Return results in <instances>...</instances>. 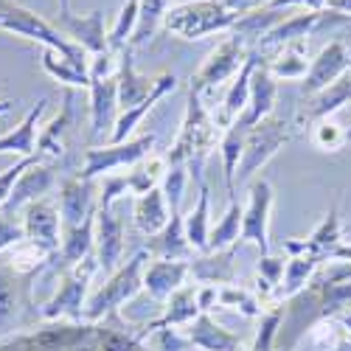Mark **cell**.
<instances>
[{
	"label": "cell",
	"mask_w": 351,
	"mask_h": 351,
	"mask_svg": "<svg viewBox=\"0 0 351 351\" xmlns=\"http://www.w3.org/2000/svg\"><path fill=\"white\" fill-rule=\"evenodd\" d=\"M276 351H292V348H276Z\"/></svg>",
	"instance_id": "58"
},
{
	"label": "cell",
	"mask_w": 351,
	"mask_h": 351,
	"mask_svg": "<svg viewBox=\"0 0 351 351\" xmlns=\"http://www.w3.org/2000/svg\"><path fill=\"white\" fill-rule=\"evenodd\" d=\"M267 71L281 82H298L306 76L312 60H309V40H292L287 45L278 48V53L270 62H265Z\"/></svg>",
	"instance_id": "34"
},
{
	"label": "cell",
	"mask_w": 351,
	"mask_h": 351,
	"mask_svg": "<svg viewBox=\"0 0 351 351\" xmlns=\"http://www.w3.org/2000/svg\"><path fill=\"white\" fill-rule=\"evenodd\" d=\"M34 163H37V158H20L14 166H9L6 171H0V208L6 206V199H9L12 189H14V183L20 180V174H23L28 166H34Z\"/></svg>",
	"instance_id": "50"
},
{
	"label": "cell",
	"mask_w": 351,
	"mask_h": 351,
	"mask_svg": "<svg viewBox=\"0 0 351 351\" xmlns=\"http://www.w3.org/2000/svg\"><path fill=\"white\" fill-rule=\"evenodd\" d=\"M115 79H119V110H132L141 101L149 99V93L155 90V79L143 76L135 71L132 62V48L127 45L124 51H119V71H115Z\"/></svg>",
	"instance_id": "25"
},
{
	"label": "cell",
	"mask_w": 351,
	"mask_h": 351,
	"mask_svg": "<svg viewBox=\"0 0 351 351\" xmlns=\"http://www.w3.org/2000/svg\"><path fill=\"white\" fill-rule=\"evenodd\" d=\"M335 351H351V332L340 326V340L335 343Z\"/></svg>",
	"instance_id": "55"
},
{
	"label": "cell",
	"mask_w": 351,
	"mask_h": 351,
	"mask_svg": "<svg viewBox=\"0 0 351 351\" xmlns=\"http://www.w3.org/2000/svg\"><path fill=\"white\" fill-rule=\"evenodd\" d=\"M169 9H171V0H141V17H138V28H135V37H132L130 48L143 45L149 40L158 32V25L163 23Z\"/></svg>",
	"instance_id": "45"
},
{
	"label": "cell",
	"mask_w": 351,
	"mask_h": 351,
	"mask_svg": "<svg viewBox=\"0 0 351 351\" xmlns=\"http://www.w3.org/2000/svg\"><path fill=\"white\" fill-rule=\"evenodd\" d=\"M40 68L65 87H90V71L76 65L73 60H68L65 53L53 51V48H43L40 51Z\"/></svg>",
	"instance_id": "36"
},
{
	"label": "cell",
	"mask_w": 351,
	"mask_h": 351,
	"mask_svg": "<svg viewBox=\"0 0 351 351\" xmlns=\"http://www.w3.org/2000/svg\"><path fill=\"white\" fill-rule=\"evenodd\" d=\"M0 351H101V324L45 320V326L3 337Z\"/></svg>",
	"instance_id": "2"
},
{
	"label": "cell",
	"mask_w": 351,
	"mask_h": 351,
	"mask_svg": "<svg viewBox=\"0 0 351 351\" xmlns=\"http://www.w3.org/2000/svg\"><path fill=\"white\" fill-rule=\"evenodd\" d=\"M138 17H141V0H124V6L115 17L110 34H107V43H110V51L119 53L124 51L132 37H135V28H138Z\"/></svg>",
	"instance_id": "42"
},
{
	"label": "cell",
	"mask_w": 351,
	"mask_h": 351,
	"mask_svg": "<svg viewBox=\"0 0 351 351\" xmlns=\"http://www.w3.org/2000/svg\"><path fill=\"white\" fill-rule=\"evenodd\" d=\"M245 135H247L245 127L230 124L222 132V141H219V155H222V171H225L228 199L237 194V169H239V160H242V152H245Z\"/></svg>",
	"instance_id": "39"
},
{
	"label": "cell",
	"mask_w": 351,
	"mask_h": 351,
	"mask_svg": "<svg viewBox=\"0 0 351 351\" xmlns=\"http://www.w3.org/2000/svg\"><path fill=\"white\" fill-rule=\"evenodd\" d=\"M155 149V135H138L130 138L124 143H107V146H90L84 152V166L79 171V178L84 180H96V178H107L115 174L119 169H130L138 160H143L146 155H152Z\"/></svg>",
	"instance_id": "9"
},
{
	"label": "cell",
	"mask_w": 351,
	"mask_h": 351,
	"mask_svg": "<svg viewBox=\"0 0 351 351\" xmlns=\"http://www.w3.org/2000/svg\"><path fill=\"white\" fill-rule=\"evenodd\" d=\"M96 261L107 273H115L124 261V225L107 206H96Z\"/></svg>",
	"instance_id": "17"
},
{
	"label": "cell",
	"mask_w": 351,
	"mask_h": 351,
	"mask_svg": "<svg viewBox=\"0 0 351 351\" xmlns=\"http://www.w3.org/2000/svg\"><path fill=\"white\" fill-rule=\"evenodd\" d=\"M138 351H143V348H138Z\"/></svg>",
	"instance_id": "59"
},
{
	"label": "cell",
	"mask_w": 351,
	"mask_h": 351,
	"mask_svg": "<svg viewBox=\"0 0 351 351\" xmlns=\"http://www.w3.org/2000/svg\"><path fill=\"white\" fill-rule=\"evenodd\" d=\"M71 121H73V99H71V93H65L62 110L40 130V138H37V160L40 163L60 160L65 155V135L71 130Z\"/></svg>",
	"instance_id": "29"
},
{
	"label": "cell",
	"mask_w": 351,
	"mask_h": 351,
	"mask_svg": "<svg viewBox=\"0 0 351 351\" xmlns=\"http://www.w3.org/2000/svg\"><path fill=\"white\" fill-rule=\"evenodd\" d=\"M93 247H96V214L76 228H62V245L53 258H60V267L65 273L87 256H93Z\"/></svg>",
	"instance_id": "30"
},
{
	"label": "cell",
	"mask_w": 351,
	"mask_h": 351,
	"mask_svg": "<svg viewBox=\"0 0 351 351\" xmlns=\"http://www.w3.org/2000/svg\"><path fill=\"white\" fill-rule=\"evenodd\" d=\"M242 217H245V208L239 206L237 197H230L225 214L211 225L208 253H214V250H228V247L242 245V242H239V237H242Z\"/></svg>",
	"instance_id": "37"
},
{
	"label": "cell",
	"mask_w": 351,
	"mask_h": 351,
	"mask_svg": "<svg viewBox=\"0 0 351 351\" xmlns=\"http://www.w3.org/2000/svg\"><path fill=\"white\" fill-rule=\"evenodd\" d=\"M0 32H9V34H17L23 40H32V43H40L43 48H53L65 53L68 60H73L76 65L90 71V53L84 48L68 43L60 32L53 28V23L43 20L37 12L20 6L17 0H0Z\"/></svg>",
	"instance_id": "4"
},
{
	"label": "cell",
	"mask_w": 351,
	"mask_h": 351,
	"mask_svg": "<svg viewBox=\"0 0 351 351\" xmlns=\"http://www.w3.org/2000/svg\"><path fill=\"white\" fill-rule=\"evenodd\" d=\"M152 335H155V348H158V351H186V348L191 346L189 337H186V332L171 329V326L158 329V332H152Z\"/></svg>",
	"instance_id": "51"
},
{
	"label": "cell",
	"mask_w": 351,
	"mask_h": 351,
	"mask_svg": "<svg viewBox=\"0 0 351 351\" xmlns=\"http://www.w3.org/2000/svg\"><path fill=\"white\" fill-rule=\"evenodd\" d=\"M281 20H284L281 9H270V6H265V9H256V12L242 14V17L237 20V25H233V32H230V34L242 37L245 43H256V40L261 43V40H265Z\"/></svg>",
	"instance_id": "40"
},
{
	"label": "cell",
	"mask_w": 351,
	"mask_h": 351,
	"mask_svg": "<svg viewBox=\"0 0 351 351\" xmlns=\"http://www.w3.org/2000/svg\"><path fill=\"white\" fill-rule=\"evenodd\" d=\"M53 28H56V32H60L68 43L84 48L90 56L110 51L107 32H104V14H101V12H90V14L60 12V14H56Z\"/></svg>",
	"instance_id": "13"
},
{
	"label": "cell",
	"mask_w": 351,
	"mask_h": 351,
	"mask_svg": "<svg viewBox=\"0 0 351 351\" xmlns=\"http://www.w3.org/2000/svg\"><path fill=\"white\" fill-rule=\"evenodd\" d=\"M312 143L317 146V149H324V152H340L343 146H348L346 143V130L332 119H320V121H315V127H312Z\"/></svg>",
	"instance_id": "46"
},
{
	"label": "cell",
	"mask_w": 351,
	"mask_h": 351,
	"mask_svg": "<svg viewBox=\"0 0 351 351\" xmlns=\"http://www.w3.org/2000/svg\"><path fill=\"white\" fill-rule=\"evenodd\" d=\"M295 127H298L295 115H276V112L261 124L250 127L245 135V152H242V160L237 169V180L239 183L253 180L256 171L265 169L276 158V152L292 138Z\"/></svg>",
	"instance_id": "6"
},
{
	"label": "cell",
	"mask_w": 351,
	"mask_h": 351,
	"mask_svg": "<svg viewBox=\"0 0 351 351\" xmlns=\"http://www.w3.org/2000/svg\"><path fill=\"white\" fill-rule=\"evenodd\" d=\"M99 261L96 253L87 256L84 261L73 265L71 270H65L60 276V287H56L53 295L40 306V317L43 320H84V304H87V289H90L93 276L99 273Z\"/></svg>",
	"instance_id": "7"
},
{
	"label": "cell",
	"mask_w": 351,
	"mask_h": 351,
	"mask_svg": "<svg viewBox=\"0 0 351 351\" xmlns=\"http://www.w3.org/2000/svg\"><path fill=\"white\" fill-rule=\"evenodd\" d=\"M217 304L225 306V309L239 312V315H245V317H258L261 312H265V306H267V304H261V298L256 295L253 289H247V287H237V284H225V287H219Z\"/></svg>",
	"instance_id": "43"
},
{
	"label": "cell",
	"mask_w": 351,
	"mask_h": 351,
	"mask_svg": "<svg viewBox=\"0 0 351 351\" xmlns=\"http://www.w3.org/2000/svg\"><path fill=\"white\" fill-rule=\"evenodd\" d=\"M276 99H278V79L267 71L265 62H258L256 71H253V79H250V101H247L245 112L233 124H239L245 130L261 124L265 119H270V115H273Z\"/></svg>",
	"instance_id": "18"
},
{
	"label": "cell",
	"mask_w": 351,
	"mask_h": 351,
	"mask_svg": "<svg viewBox=\"0 0 351 351\" xmlns=\"http://www.w3.org/2000/svg\"><path fill=\"white\" fill-rule=\"evenodd\" d=\"M346 104H351V71L346 76H340L335 84H329L326 90H320L317 96H309L306 104L295 112V121L298 124H315L320 119L335 115Z\"/></svg>",
	"instance_id": "21"
},
{
	"label": "cell",
	"mask_w": 351,
	"mask_h": 351,
	"mask_svg": "<svg viewBox=\"0 0 351 351\" xmlns=\"http://www.w3.org/2000/svg\"><path fill=\"white\" fill-rule=\"evenodd\" d=\"M284 265H287V258H278V256H261L258 258V265H256V278L261 281H267L273 289H278L281 278H284Z\"/></svg>",
	"instance_id": "49"
},
{
	"label": "cell",
	"mask_w": 351,
	"mask_h": 351,
	"mask_svg": "<svg viewBox=\"0 0 351 351\" xmlns=\"http://www.w3.org/2000/svg\"><path fill=\"white\" fill-rule=\"evenodd\" d=\"M289 6L309 9V12H326V0H273L270 3V9H289Z\"/></svg>",
	"instance_id": "53"
},
{
	"label": "cell",
	"mask_w": 351,
	"mask_h": 351,
	"mask_svg": "<svg viewBox=\"0 0 351 351\" xmlns=\"http://www.w3.org/2000/svg\"><path fill=\"white\" fill-rule=\"evenodd\" d=\"M149 265V250H138L130 256L124 265L110 273V278L93 292L84 304V320L87 324H101L104 317L115 315L127 301H132L138 292L143 289V270Z\"/></svg>",
	"instance_id": "3"
},
{
	"label": "cell",
	"mask_w": 351,
	"mask_h": 351,
	"mask_svg": "<svg viewBox=\"0 0 351 351\" xmlns=\"http://www.w3.org/2000/svg\"><path fill=\"white\" fill-rule=\"evenodd\" d=\"M199 194H197V206L183 214V225H186V239L191 245V250L208 253V237H211V191L208 183L199 180L197 183Z\"/></svg>",
	"instance_id": "33"
},
{
	"label": "cell",
	"mask_w": 351,
	"mask_h": 351,
	"mask_svg": "<svg viewBox=\"0 0 351 351\" xmlns=\"http://www.w3.org/2000/svg\"><path fill=\"white\" fill-rule=\"evenodd\" d=\"M53 169L51 166H45V163H34V166H28L23 174H20V180L14 183V189H12V194H9V199H6V206L0 208L3 214H9V217H17V214H23L32 202H37V199H43L51 189H53Z\"/></svg>",
	"instance_id": "19"
},
{
	"label": "cell",
	"mask_w": 351,
	"mask_h": 351,
	"mask_svg": "<svg viewBox=\"0 0 351 351\" xmlns=\"http://www.w3.org/2000/svg\"><path fill=\"white\" fill-rule=\"evenodd\" d=\"M51 253L48 250H43L40 245H34V242H28V239H23L20 245H14L12 250H9V270H14L17 276H37L40 270H45L48 265H51Z\"/></svg>",
	"instance_id": "41"
},
{
	"label": "cell",
	"mask_w": 351,
	"mask_h": 351,
	"mask_svg": "<svg viewBox=\"0 0 351 351\" xmlns=\"http://www.w3.org/2000/svg\"><path fill=\"white\" fill-rule=\"evenodd\" d=\"M219 3H222L225 9H230V12H237V14L242 17V14H247V12H256V9L270 6L273 0H219Z\"/></svg>",
	"instance_id": "52"
},
{
	"label": "cell",
	"mask_w": 351,
	"mask_h": 351,
	"mask_svg": "<svg viewBox=\"0 0 351 351\" xmlns=\"http://www.w3.org/2000/svg\"><path fill=\"white\" fill-rule=\"evenodd\" d=\"M189 261H169V258H155L146 265L143 270V289L149 292L152 298L166 301L171 292H178L180 287H186L189 278Z\"/></svg>",
	"instance_id": "27"
},
{
	"label": "cell",
	"mask_w": 351,
	"mask_h": 351,
	"mask_svg": "<svg viewBox=\"0 0 351 351\" xmlns=\"http://www.w3.org/2000/svg\"><path fill=\"white\" fill-rule=\"evenodd\" d=\"M99 206V186L96 180H84V178H71L60 186V217L62 228H76L84 219H90Z\"/></svg>",
	"instance_id": "16"
},
{
	"label": "cell",
	"mask_w": 351,
	"mask_h": 351,
	"mask_svg": "<svg viewBox=\"0 0 351 351\" xmlns=\"http://www.w3.org/2000/svg\"><path fill=\"white\" fill-rule=\"evenodd\" d=\"M256 65H258V56L250 53L247 62L242 65V71L230 79V87H228V93H225V99H222V107L214 112V121H217V127H219L222 132L245 112V107H247V101H250V79H253Z\"/></svg>",
	"instance_id": "23"
},
{
	"label": "cell",
	"mask_w": 351,
	"mask_h": 351,
	"mask_svg": "<svg viewBox=\"0 0 351 351\" xmlns=\"http://www.w3.org/2000/svg\"><path fill=\"white\" fill-rule=\"evenodd\" d=\"M32 281L34 276H17L9 267H0V340L25 326L40 309H32Z\"/></svg>",
	"instance_id": "10"
},
{
	"label": "cell",
	"mask_w": 351,
	"mask_h": 351,
	"mask_svg": "<svg viewBox=\"0 0 351 351\" xmlns=\"http://www.w3.org/2000/svg\"><path fill=\"white\" fill-rule=\"evenodd\" d=\"M186 180H189V169L186 166H169L166 178L160 180V191L169 202V211H180L183 206V194H186Z\"/></svg>",
	"instance_id": "47"
},
{
	"label": "cell",
	"mask_w": 351,
	"mask_h": 351,
	"mask_svg": "<svg viewBox=\"0 0 351 351\" xmlns=\"http://www.w3.org/2000/svg\"><path fill=\"white\" fill-rule=\"evenodd\" d=\"M329 14L332 12H309V9H304L301 14H289L261 40V48H281L292 40H306L320 23L329 20Z\"/></svg>",
	"instance_id": "31"
},
{
	"label": "cell",
	"mask_w": 351,
	"mask_h": 351,
	"mask_svg": "<svg viewBox=\"0 0 351 351\" xmlns=\"http://www.w3.org/2000/svg\"><path fill=\"white\" fill-rule=\"evenodd\" d=\"M174 87H178V76L169 73V71L160 73V76L155 79V90L149 93V99L141 101V104L132 107V110H121V112H119V119H115V127H112L107 143H124V141H130L132 132L138 130V124L143 121V115H146V112H152L155 104H158L160 99H166V96L174 90Z\"/></svg>",
	"instance_id": "20"
},
{
	"label": "cell",
	"mask_w": 351,
	"mask_h": 351,
	"mask_svg": "<svg viewBox=\"0 0 351 351\" xmlns=\"http://www.w3.org/2000/svg\"><path fill=\"white\" fill-rule=\"evenodd\" d=\"M169 217H171V211H169V202H166L160 186L135 197V202H132V219H135V228L143 233V237H155V233H160L166 228Z\"/></svg>",
	"instance_id": "32"
},
{
	"label": "cell",
	"mask_w": 351,
	"mask_h": 351,
	"mask_svg": "<svg viewBox=\"0 0 351 351\" xmlns=\"http://www.w3.org/2000/svg\"><path fill=\"white\" fill-rule=\"evenodd\" d=\"M281 324H284V304L281 301L267 304L265 312L258 315V332L247 351H273L276 337L281 335Z\"/></svg>",
	"instance_id": "44"
},
{
	"label": "cell",
	"mask_w": 351,
	"mask_h": 351,
	"mask_svg": "<svg viewBox=\"0 0 351 351\" xmlns=\"http://www.w3.org/2000/svg\"><path fill=\"white\" fill-rule=\"evenodd\" d=\"M326 12H335L351 20V0H326Z\"/></svg>",
	"instance_id": "54"
},
{
	"label": "cell",
	"mask_w": 351,
	"mask_h": 351,
	"mask_svg": "<svg viewBox=\"0 0 351 351\" xmlns=\"http://www.w3.org/2000/svg\"><path fill=\"white\" fill-rule=\"evenodd\" d=\"M237 247H228V250H214V253H202L197 258L189 261V273L194 281L199 284H211V287H225L237 281Z\"/></svg>",
	"instance_id": "26"
},
{
	"label": "cell",
	"mask_w": 351,
	"mask_h": 351,
	"mask_svg": "<svg viewBox=\"0 0 351 351\" xmlns=\"http://www.w3.org/2000/svg\"><path fill=\"white\" fill-rule=\"evenodd\" d=\"M219 141H222V130L217 127L208 107L202 104V96L189 90L180 132L174 138L171 149L166 152L169 166H186L197 183L206 180L202 178V169H206V160L211 158V152L219 149Z\"/></svg>",
	"instance_id": "1"
},
{
	"label": "cell",
	"mask_w": 351,
	"mask_h": 351,
	"mask_svg": "<svg viewBox=\"0 0 351 351\" xmlns=\"http://www.w3.org/2000/svg\"><path fill=\"white\" fill-rule=\"evenodd\" d=\"M146 250L155 258H169V261H191V245L186 239V225H183V214L171 211L166 228L155 237H149L146 242Z\"/></svg>",
	"instance_id": "28"
},
{
	"label": "cell",
	"mask_w": 351,
	"mask_h": 351,
	"mask_svg": "<svg viewBox=\"0 0 351 351\" xmlns=\"http://www.w3.org/2000/svg\"><path fill=\"white\" fill-rule=\"evenodd\" d=\"M23 239H25L23 219L9 217V214L0 211V253H3V250H12V247L20 245Z\"/></svg>",
	"instance_id": "48"
},
{
	"label": "cell",
	"mask_w": 351,
	"mask_h": 351,
	"mask_svg": "<svg viewBox=\"0 0 351 351\" xmlns=\"http://www.w3.org/2000/svg\"><path fill=\"white\" fill-rule=\"evenodd\" d=\"M60 3V12H71V0H56Z\"/></svg>",
	"instance_id": "56"
},
{
	"label": "cell",
	"mask_w": 351,
	"mask_h": 351,
	"mask_svg": "<svg viewBox=\"0 0 351 351\" xmlns=\"http://www.w3.org/2000/svg\"><path fill=\"white\" fill-rule=\"evenodd\" d=\"M183 332H186L189 343L202 351H245L242 337L222 329L208 312H199Z\"/></svg>",
	"instance_id": "24"
},
{
	"label": "cell",
	"mask_w": 351,
	"mask_h": 351,
	"mask_svg": "<svg viewBox=\"0 0 351 351\" xmlns=\"http://www.w3.org/2000/svg\"><path fill=\"white\" fill-rule=\"evenodd\" d=\"M48 107V99L43 96L32 110L25 112V119L0 135V155H17V158H37V127H40V119Z\"/></svg>",
	"instance_id": "22"
},
{
	"label": "cell",
	"mask_w": 351,
	"mask_h": 351,
	"mask_svg": "<svg viewBox=\"0 0 351 351\" xmlns=\"http://www.w3.org/2000/svg\"><path fill=\"white\" fill-rule=\"evenodd\" d=\"M320 267L324 265H320L317 258H312V256H289L287 265H284V278H281V284L276 289V298L281 304L289 301V298H295L298 292H304L312 284V278H315V273Z\"/></svg>",
	"instance_id": "35"
},
{
	"label": "cell",
	"mask_w": 351,
	"mask_h": 351,
	"mask_svg": "<svg viewBox=\"0 0 351 351\" xmlns=\"http://www.w3.org/2000/svg\"><path fill=\"white\" fill-rule=\"evenodd\" d=\"M346 143H351V127L346 130Z\"/></svg>",
	"instance_id": "57"
},
{
	"label": "cell",
	"mask_w": 351,
	"mask_h": 351,
	"mask_svg": "<svg viewBox=\"0 0 351 351\" xmlns=\"http://www.w3.org/2000/svg\"><path fill=\"white\" fill-rule=\"evenodd\" d=\"M23 228H25V239L40 245L51 256H56L62 245V217L60 208L51 199H37L23 211Z\"/></svg>",
	"instance_id": "14"
},
{
	"label": "cell",
	"mask_w": 351,
	"mask_h": 351,
	"mask_svg": "<svg viewBox=\"0 0 351 351\" xmlns=\"http://www.w3.org/2000/svg\"><path fill=\"white\" fill-rule=\"evenodd\" d=\"M239 14L225 9L219 0H189V3L171 6L160 25L169 34L194 43V40H206L211 34L233 32Z\"/></svg>",
	"instance_id": "5"
},
{
	"label": "cell",
	"mask_w": 351,
	"mask_h": 351,
	"mask_svg": "<svg viewBox=\"0 0 351 351\" xmlns=\"http://www.w3.org/2000/svg\"><path fill=\"white\" fill-rule=\"evenodd\" d=\"M351 71V51L343 40H332L329 45L320 48V53L312 60L306 76H304V96H317L320 90H326L329 84H335L340 76Z\"/></svg>",
	"instance_id": "12"
},
{
	"label": "cell",
	"mask_w": 351,
	"mask_h": 351,
	"mask_svg": "<svg viewBox=\"0 0 351 351\" xmlns=\"http://www.w3.org/2000/svg\"><path fill=\"white\" fill-rule=\"evenodd\" d=\"M270 211H273V186L265 178L250 180V197L242 217L239 242H253L261 256H270Z\"/></svg>",
	"instance_id": "11"
},
{
	"label": "cell",
	"mask_w": 351,
	"mask_h": 351,
	"mask_svg": "<svg viewBox=\"0 0 351 351\" xmlns=\"http://www.w3.org/2000/svg\"><path fill=\"white\" fill-rule=\"evenodd\" d=\"M166 171H169V160L166 155H146L143 160H138L135 166H130L127 174V186H130V194L141 197L146 191H152L160 186V180L166 178Z\"/></svg>",
	"instance_id": "38"
},
{
	"label": "cell",
	"mask_w": 351,
	"mask_h": 351,
	"mask_svg": "<svg viewBox=\"0 0 351 351\" xmlns=\"http://www.w3.org/2000/svg\"><path fill=\"white\" fill-rule=\"evenodd\" d=\"M247 56H250V51H247V43L242 37H237V34L225 37L208 53V60L197 68V73L191 76L189 90H194L199 96L217 90V87H222L225 82H230L233 76L242 71V65L247 62Z\"/></svg>",
	"instance_id": "8"
},
{
	"label": "cell",
	"mask_w": 351,
	"mask_h": 351,
	"mask_svg": "<svg viewBox=\"0 0 351 351\" xmlns=\"http://www.w3.org/2000/svg\"><path fill=\"white\" fill-rule=\"evenodd\" d=\"M90 138H110L119 119V79L115 76H90Z\"/></svg>",
	"instance_id": "15"
}]
</instances>
